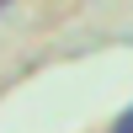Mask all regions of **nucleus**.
I'll return each mask as SVG.
<instances>
[{
	"label": "nucleus",
	"instance_id": "f257e3e1",
	"mask_svg": "<svg viewBox=\"0 0 133 133\" xmlns=\"http://www.w3.org/2000/svg\"><path fill=\"white\" fill-rule=\"evenodd\" d=\"M112 133H133V107H128L123 117H117V128H112Z\"/></svg>",
	"mask_w": 133,
	"mask_h": 133
},
{
	"label": "nucleus",
	"instance_id": "f03ea898",
	"mask_svg": "<svg viewBox=\"0 0 133 133\" xmlns=\"http://www.w3.org/2000/svg\"><path fill=\"white\" fill-rule=\"evenodd\" d=\"M0 11H5V0H0Z\"/></svg>",
	"mask_w": 133,
	"mask_h": 133
}]
</instances>
